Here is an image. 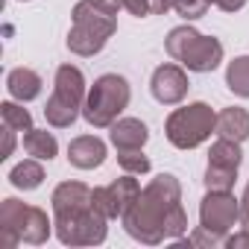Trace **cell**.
Masks as SVG:
<instances>
[{"instance_id": "29", "label": "cell", "mask_w": 249, "mask_h": 249, "mask_svg": "<svg viewBox=\"0 0 249 249\" xmlns=\"http://www.w3.org/2000/svg\"><path fill=\"white\" fill-rule=\"evenodd\" d=\"M150 9H153V15H164V12H170V0H150Z\"/></svg>"}, {"instance_id": "15", "label": "cell", "mask_w": 249, "mask_h": 249, "mask_svg": "<svg viewBox=\"0 0 249 249\" xmlns=\"http://www.w3.org/2000/svg\"><path fill=\"white\" fill-rule=\"evenodd\" d=\"M41 76L33 71V68H15V71H9V76H6V91H9V97L12 100H18V103H30V100H36L38 94H41Z\"/></svg>"}, {"instance_id": "4", "label": "cell", "mask_w": 249, "mask_h": 249, "mask_svg": "<svg viewBox=\"0 0 249 249\" xmlns=\"http://www.w3.org/2000/svg\"><path fill=\"white\" fill-rule=\"evenodd\" d=\"M56 226L47 220V211L36 205H24L21 199H3L0 202V243L6 249H15L18 243L41 246Z\"/></svg>"}, {"instance_id": "28", "label": "cell", "mask_w": 249, "mask_h": 249, "mask_svg": "<svg viewBox=\"0 0 249 249\" xmlns=\"http://www.w3.org/2000/svg\"><path fill=\"white\" fill-rule=\"evenodd\" d=\"M94 6H100L103 12H108V15H117V9H123V0H91Z\"/></svg>"}, {"instance_id": "1", "label": "cell", "mask_w": 249, "mask_h": 249, "mask_svg": "<svg viewBox=\"0 0 249 249\" xmlns=\"http://www.w3.org/2000/svg\"><path fill=\"white\" fill-rule=\"evenodd\" d=\"M123 229L138 243L156 246L161 240H179L188 231V214L182 208V185L173 173H159L141 188L135 205L123 217Z\"/></svg>"}, {"instance_id": "9", "label": "cell", "mask_w": 249, "mask_h": 249, "mask_svg": "<svg viewBox=\"0 0 249 249\" xmlns=\"http://www.w3.org/2000/svg\"><path fill=\"white\" fill-rule=\"evenodd\" d=\"M240 223V199H234L231 191H208L199 202V226L220 240L229 237V231Z\"/></svg>"}, {"instance_id": "8", "label": "cell", "mask_w": 249, "mask_h": 249, "mask_svg": "<svg viewBox=\"0 0 249 249\" xmlns=\"http://www.w3.org/2000/svg\"><path fill=\"white\" fill-rule=\"evenodd\" d=\"M129 97H132V88H129L126 79L117 76V73H103L88 88L82 117L91 123L94 129H108L111 123L120 117V111L129 106Z\"/></svg>"}, {"instance_id": "22", "label": "cell", "mask_w": 249, "mask_h": 249, "mask_svg": "<svg viewBox=\"0 0 249 249\" xmlns=\"http://www.w3.org/2000/svg\"><path fill=\"white\" fill-rule=\"evenodd\" d=\"M208 0H170V9L176 12V15H182L185 21H196V18H202L205 12H208Z\"/></svg>"}, {"instance_id": "18", "label": "cell", "mask_w": 249, "mask_h": 249, "mask_svg": "<svg viewBox=\"0 0 249 249\" xmlns=\"http://www.w3.org/2000/svg\"><path fill=\"white\" fill-rule=\"evenodd\" d=\"M9 182H12L18 191H36V188L44 182V167H41V161H38V159H24L21 164L12 167Z\"/></svg>"}, {"instance_id": "13", "label": "cell", "mask_w": 249, "mask_h": 249, "mask_svg": "<svg viewBox=\"0 0 249 249\" xmlns=\"http://www.w3.org/2000/svg\"><path fill=\"white\" fill-rule=\"evenodd\" d=\"M108 129H111L108 138H111L114 150H144V144L150 138L147 123L138 117H117Z\"/></svg>"}, {"instance_id": "7", "label": "cell", "mask_w": 249, "mask_h": 249, "mask_svg": "<svg viewBox=\"0 0 249 249\" xmlns=\"http://www.w3.org/2000/svg\"><path fill=\"white\" fill-rule=\"evenodd\" d=\"M217 132V111L208 103H188L173 108L164 120V135L176 150H196Z\"/></svg>"}, {"instance_id": "26", "label": "cell", "mask_w": 249, "mask_h": 249, "mask_svg": "<svg viewBox=\"0 0 249 249\" xmlns=\"http://www.w3.org/2000/svg\"><path fill=\"white\" fill-rule=\"evenodd\" d=\"M12 150H15V129L3 123V153H0V159H9Z\"/></svg>"}, {"instance_id": "21", "label": "cell", "mask_w": 249, "mask_h": 249, "mask_svg": "<svg viewBox=\"0 0 249 249\" xmlns=\"http://www.w3.org/2000/svg\"><path fill=\"white\" fill-rule=\"evenodd\" d=\"M117 164L123 167V173H150V159L144 156V150H117Z\"/></svg>"}, {"instance_id": "25", "label": "cell", "mask_w": 249, "mask_h": 249, "mask_svg": "<svg viewBox=\"0 0 249 249\" xmlns=\"http://www.w3.org/2000/svg\"><path fill=\"white\" fill-rule=\"evenodd\" d=\"M208 3L217 6V9H223V12H229V15H234V12H240L246 6V0H208Z\"/></svg>"}, {"instance_id": "20", "label": "cell", "mask_w": 249, "mask_h": 249, "mask_svg": "<svg viewBox=\"0 0 249 249\" xmlns=\"http://www.w3.org/2000/svg\"><path fill=\"white\" fill-rule=\"evenodd\" d=\"M0 114H3V123H6V126H12L15 132H24L27 135L33 129V114L18 100H6L3 106H0Z\"/></svg>"}, {"instance_id": "17", "label": "cell", "mask_w": 249, "mask_h": 249, "mask_svg": "<svg viewBox=\"0 0 249 249\" xmlns=\"http://www.w3.org/2000/svg\"><path fill=\"white\" fill-rule=\"evenodd\" d=\"M24 150H27V156H33L38 161H50L59 153V141L47 129H30L24 135Z\"/></svg>"}, {"instance_id": "16", "label": "cell", "mask_w": 249, "mask_h": 249, "mask_svg": "<svg viewBox=\"0 0 249 249\" xmlns=\"http://www.w3.org/2000/svg\"><path fill=\"white\" fill-rule=\"evenodd\" d=\"M217 135L243 144L249 138V111L240 106H229L217 114Z\"/></svg>"}, {"instance_id": "11", "label": "cell", "mask_w": 249, "mask_h": 249, "mask_svg": "<svg viewBox=\"0 0 249 249\" xmlns=\"http://www.w3.org/2000/svg\"><path fill=\"white\" fill-rule=\"evenodd\" d=\"M141 194V185L135 179V173H126V176H120L114 179L111 185H103V188H94V205L108 217V220H123L126 217V211L135 205Z\"/></svg>"}, {"instance_id": "6", "label": "cell", "mask_w": 249, "mask_h": 249, "mask_svg": "<svg viewBox=\"0 0 249 249\" xmlns=\"http://www.w3.org/2000/svg\"><path fill=\"white\" fill-rule=\"evenodd\" d=\"M85 76L76 65H59L56 79H53V94L47 97L44 106V117L53 129H68L73 126V120L82 114L85 108Z\"/></svg>"}, {"instance_id": "14", "label": "cell", "mask_w": 249, "mask_h": 249, "mask_svg": "<svg viewBox=\"0 0 249 249\" xmlns=\"http://www.w3.org/2000/svg\"><path fill=\"white\" fill-rule=\"evenodd\" d=\"M68 161L79 170H94L106 161V144L97 135H79L68 144Z\"/></svg>"}, {"instance_id": "12", "label": "cell", "mask_w": 249, "mask_h": 249, "mask_svg": "<svg viewBox=\"0 0 249 249\" xmlns=\"http://www.w3.org/2000/svg\"><path fill=\"white\" fill-rule=\"evenodd\" d=\"M188 88H191V82H188V73H185L182 65L167 62V65H159L153 71L150 91L161 106H179L188 97Z\"/></svg>"}, {"instance_id": "23", "label": "cell", "mask_w": 249, "mask_h": 249, "mask_svg": "<svg viewBox=\"0 0 249 249\" xmlns=\"http://www.w3.org/2000/svg\"><path fill=\"white\" fill-rule=\"evenodd\" d=\"M123 9H126L129 15H135V18H147V15H153L150 0H123Z\"/></svg>"}, {"instance_id": "10", "label": "cell", "mask_w": 249, "mask_h": 249, "mask_svg": "<svg viewBox=\"0 0 249 249\" xmlns=\"http://www.w3.org/2000/svg\"><path fill=\"white\" fill-rule=\"evenodd\" d=\"M240 161H243L240 144L229 141V138H217L211 144V153H208L205 188L208 191H231L234 179H237V170H240Z\"/></svg>"}, {"instance_id": "5", "label": "cell", "mask_w": 249, "mask_h": 249, "mask_svg": "<svg viewBox=\"0 0 249 249\" xmlns=\"http://www.w3.org/2000/svg\"><path fill=\"white\" fill-rule=\"evenodd\" d=\"M167 56L194 73H211L223 62V44L214 36H202L194 27H173L164 38Z\"/></svg>"}, {"instance_id": "19", "label": "cell", "mask_w": 249, "mask_h": 249, "mask_svg": "<svg viewBox=\"0 0 249 249\" xmlns=\"http://www.w3.org/2000/svg\"><path fill=\"white\" fill-rule=\"evenodd\" d=\"M226 85L231 94L249 100V56H237L226 68Z\"/></svg>"}, {"instance_id": "3", "label": "cell", "mask_w": 249, "mask_h": 249, "mask_svg": "<svg viewBox=\"0 0 249 249\" xmlns=\"http://www.w3.org/2000/svg\"><path fill=\"white\" fill-rule=\"evenodd\" d=\"M117 30V18L94 6L91 0H79L71 12V30H68V50L76 56H97L108 38Z\"/></svg>"}, {"instance_id": "24", "label": "cell", "mask_w": 249, "mask_h": 249, "mask_svg": "<svg viewBox=\"0 0 249 249\" xmlns=\"http://www.w3.org/2000/svg\"><path fill=\"white\" fill-rule=\"evenodd\" d=\"M223 246H226V249H246V246H249V229H243V231H237V234H229V237L223 240Z\"/></svg>"}, {"instance_id": "2", "label": "cell", "mask_w": 249, "mask_h": 249, "mask_svg": "<svg viewBox=\"0 0 249 249\" xmlns=\"http://www.w3.org/2000/svg\"><path fill=\"white\" fill-rule=\"evenodd\" d=\"M53 226L65 246H97L108 234V217L94 205V188L82 182L56 185L53 196Z\"/></svg>"}, {"instance_id": "27", "label": "cell", "mask_w": 249, "mask_h": 249, "mask_svg": "<svg viewBox=\"0 0 249 249\" xmlns=\"http://www.w3.org/2000/svg\"><path fill=\"white\" fill-rule=\"evenodd\" d=\"M240 226L249 229V182L243 188V196H240Z\"/></svg>"}, {"instance_id": "30", "label": "cell", "mask_w": 249, "mask_h": 249, "mask_svg": "<svg viewBox=\"0 0 249 249\" xmlns=\"http://www.w3.org/2000/svg\"><path fill=\"white\" fill-rule=\"evenodd\" d=\"M21 3H27V0H21Z\"/></svg>"}]
</instances>
